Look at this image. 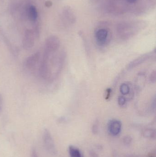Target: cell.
I'll use <instances>...</instances> for the list:
<instances>
[{"label":"cell","instance_id":"obj_7","mask_svg":"<svg viewBox=\"0 0 156 157\" xmlns=\"http://www.w3.org/2000/svg\"><path fill=\"white\" fill-rule=\"evenodd\" d=\"M44 142L46 148L50 152H53L54 151V145L53 140L51 138L50 134L47 130H45L44 132Z\"/></svg>","mask_w":156,"mask_h":157},{"label":"cell","instance_id":"obj_5","mask_svg":"<svg viewBox=\"0 0 156 157\" xmlns=\"http://www.w3.org/2000/svg\"><path fill=\"white\" fill-rule=\"evenodd\" d=\"M108 128L111 134L113 136L118 135L122 130V122L119 120H111L108 123Z\"/></svg>","mask_w":156,"mask_h":157},{"label":"cell","instance_id":"obj_6","mask_svg":"<svg viewBox=\"0 0 156 157\" xmlns=\"http://www.w3.org/2000/svg\"><path fill=\"white\" fill-rule=\"evenodd\" d=\"M154 53L153 52H149V53H147L144 54L139 58H137L136 59L132 61L128 65V69H132L135 68L136 66L142 64L144 63L145 62L149 59L150 58L153 57Z\"/></svg>","mask_w":156,"mask_h":157},{"label":"cell","instance_id":"obj_12","mask_svg":"<svg viewBox=\"0 0 156 157\" xmlns=\"http://www.w3.org/2000/svg\"><path fill=\"white\" fill-rule=\"evenodd\" d=\"M150 81L152 83H155L156 80V72L154 71L152 72L150 76Z\"/></svg>","mask_w":156,"mask_h":157},{"label":"cell","instance_id":"obj_8","mask_svg":"<svg viewBox=\"0 0 156 157\" xmlns=\"http://www.w3.org/2000/svg\"><path fill=\"white\" fill-rule=\"evenodd\" d=\"M28 16L32 21H35L38 17V12L36 8L34 6H29L28 9Z\"/></svg>","mask_w":156,"mask_h":157},{"label":"cell","instance_id":"obj_10","mask_svg":"<svg viewBox=\"0 0 156 157\" xmlns=\"http://www.w3.org/2000/svg\"><path fill=\"white\" fill-rule=\"evenodd\" d=\"M131 89L130 86L127 83H122L120 86V92L123 96H125L131 93Z\"/></svg>","mask_w":156,"mask_h":157},{"label":"cell","instance_id":"obj_16","mask_svg":"<svg viewBox=\"0 0 156 157\" xmlns=\"http://www.w3.org/2000/svg\"><path fill=\"white\" fill-rule=\"evenodd\" d=\"M46 6H47V7H50L51 5H52V2H50V1H48L46 2L45 3Z\"/></svg>","mask_w":156,"mask_h":157},{"label":"cell","instance_id":"obj_14","mask_svg":"<svg viewBox=\"0 0 156 157\" xmlns=\"http://www.w3.org/2000/svg\"><path fill=\"white\" fill-rule=\"evenodd\" d=\"M106 95L105 97V99L108 100L110 98V97H111V93L112 92V90L111 88H108L106 90Z\"/></svg>","mask_w":156,"mask_h":157},{"label":"cell","instance_id":"obj_9","mask_svg":"<svg viewBox=\"0 0 156 157\" xmlns=\"http://www.w3.org/2000/svg\"><path fill=\"white\" fill-rule=\"evenodd\" d=\"M69 152L71 157H82L80 151L77 147L72 146L69 147Z\"/></svg>","mask_w":156,"mask_h":157},{"label":"cell","instance_id":"obj_11","mask_svg":"<svg viewBox=\"0 0 156 157\" xmlns=\"http://www.w3.org/2000/svg\"><path fill=\"white\" fill-rule=\"evenodd\" d=\"M127 103V100L124 96H120L118 98V103L121 107H123Z\"/></svg>","mask_w":156,"mask_h":157},{"label":"cell","instance_id":"obj_15","mask_svg":"<svg viewBox=\"0 0 156 157\" xmlns=\"http://www.w3.org/2000/svg\"><path fill=\"white\" fill-rule=\"evenodd\" d=\"M31 157H38L36 151L35 150H33L31 154Z\"/></svg>","mask_w":156,"mask_h":157},{"label":"cell","instance_id":"obj_17","mask_svg":"<svg viewBox=\"0 0 156 157\" xmlns=\"http://www.w3.org/2000/svg\"><path fill=\"white\" fill-rule=\"evenodd\" d=\"M130 3L132 4L135 2L137 0H126Z\"/></svg>","mask_w":156,"mask_h":157},{"label":"cell","instance_id":"obj_13","mask_svg":"<svg viewBox=\"0 0 156 157\" xmlns=\"http://www.w3.org/2000/svg\"><path fill=\"white\" fill-rule=\"evenodd\" d=\"M3 98L2 95L0 94V113L2 112L3 108Z\"/></svg>","mask_w":156,"mask_h":157},{"label":"cell","instance_id":"obj_4","mask_svg":"<svg viewBox=\"0 0 156 157\" xmlns=\"http://www.w3.org/2000/svg\"><path fill=\"white\" fill-rule=\"evenodd\" d=\"M109 32L105 29H98L95 33L97 44L100 46H105L109 42Z\"/></svg>","mask_w":156,"mask_h":157},{"label":"cell","instance_id":"obj_2","mask_svg":"<svg viewBox=\"0 0 156 157\" xmlns=\"http://www.w3.org/2000/svg\"><path fill=\"white\" fill-rule=\"evenodd\" d=\"M40 59V53L37 52L28 56L25 60L24 65L25 68L29 71H34L38 64Z\"/></svg>","mask_w":156,"mask_h":157},{"label":"cell","instance_id":"obj_1","mask_svg":"<svg viewBox=\"0 0 156 157\" xmlns=\"http://www.w3.org/2000/svg\"><path fill=\"white\" fill-rule=\"evenodd\" d=\"M60 46L59 38L56 36H50L46 40L44 52L52 54L58 51L60 48Z\"/></svg>","mask_w":156,"mask_h":157},{"label":"cell","instance_id":"obj_3","mask_svg":"<svg viewBox=\"0 0 156 157\" xmlns=\"http://www.w3.org/2000/svg\"><path fill=\"white\" fill-rule=\"evenodd\" d=\"M35 36V34L32 30L26 31L22 41V46L24 49L27 50L33 48L34 45Z\"/></svg>","mask_w":156,"mask_h":157}]
</instances>
